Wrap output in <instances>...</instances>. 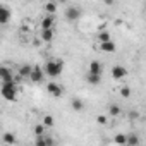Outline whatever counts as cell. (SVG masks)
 I'll return each mask as SVG.
<instances>
[{
  "instance_id": "18",
  "label": "cell",
  "mask_w": 146,
  "mask_h": 146,
  "mask_svg": "<svg viewBox=\"0 0 146 146\" xmlns=\"http://www.w3.org/2000/svg\"><path fill=\"white\" fill-rule=\"evenodd\" d=\"M53 36H55L53 29H43V31H41V40H43V41H52Z\"/></svg>"
},
{
  "instance_id": "24",
  "label": "cell",
  "mask_w": 146,
  "mask_h": 146,
  "mask_svg": "<svg viewBox=\"0 0 146 146\" xmlns=\"http://www.w3.org/2000/svg\"><path fill=\"white\" fill-rule=\"evenodd\" d=\"M35 136H45V125L43 124H36L35 125Z\"/></svg>"
},
{
  "instance_id": "26",
  "label": "cell",
  "mask_w": 146,
  "mask_h": 146,
  "mask_svg": "<svg viewBox=\"0 0 146 146\" xmlns=\"http://www.w3.org/2000/svg\"><path fill=\"white\" fill-rule=\"evenodd\" d=\"M96 124L105 125V124H107V117H105V115H98V117H96Z\"/></svg>"
},
{
  "instance_id": "8",
  "label": "cell",
  "mask_w": 146,
  "mask_h": 146,
  "mask_svg": "<svg viewBox=\"0 0 146 146\" xmlns=\"http://www.w3.org/2000/svg\"><path fill=\"white\" fill-rule=\"evenodd\" d=\"M11 19V9L5 5V4H0V24L5 26Z\"/></svg>"
},
{
  "instance_id": "11",
  "label": "cell",
  "mask_w": 146,
  "mask_h": 146,
  "mask_svg": "<svg viewBox=\"0 0 146 146\" xmlns=\"http://www.w3.org/2000/svg\"><path fill=\"white\" fill-rule=\"evenodd\" d=\"M31 72H33V65L24 64V65H21V67H19V78H26V79H29Z\"/></svg>"
},
{
  "instance_id": "21",
  "label": "cell",
  "mask_w": 146,
  "mask_h": 146,
  "mask_svg": "<svg viewBox=\"0 0 146 146\" xmlns=\"http://www.w3.org/2000/svg\"><path fill=\"white\" fill-rule=\"evenodd\" d=\"M41 124H43L45 127H53V125H55V119H53L52 115H45L43 120H41Z\"/></svg>"
},
{
  "instance_id": "7",
  "label": "cell",
  "mask_w": 146,
  "mask_h": 146,
  "mask_svg": "<svg viewBox=\"0 0 146 146\" xmlns=\"http://www.w3.org/2000/svg\"><path fill=\"white\" fill-rule=\"evenodd\" d=\"M0 78H2V84H9V83H14V76L12 72L9 70V67H0Z\"/></svg>"
},
{
  "instance_id": "25",
  "label": "cell",
  "mask_w": 146,
  "mask_h": 146,
  "mask_svg": "<svg viewBox=\"0 0 146 146\" xmlns=\"http://www.w3.org/2000/svg\"><path fill=\"white\" fill-rule=\"evenodd\" d=\"M120 95H122L124 98H129V96H131V88H129V86H122V88H120Z\"/></svg>"
},
{
  "instance_id": "4",
  "label": "cell",
  "mask_w": 146,
  "mask_h": 146,
  "mask_svg": "<svg viewBox=\"0 0 146 146\" xmlns=\"http://www.w3.org/2000/svg\"><path fill=\"white\" fill-rule=\"evenodd\" d=\"M46 91H48V95L53 96V98H60L62 93H64V90H62V86H60L58 83H48V84H46Z\"/></svg>"
},
{
  "instance_id": "16",
  "label": "cell",
  "mask_w": 146,
  "mask_h": 146,
  "mask_svg": "<svg viewBox=\"0 0 146 146\" xmlns=\"http://www.w3.org/2000/svg\"><path fill=\"white\" fill-rule=\"evenodd\" d=\"M113 141H115L117 144H120V146H127V134L119 132V134H115V136H113Z\"/></svg>"
},
{
  "instance_id": "9",
  "label": "cell",
  "mask_w": 146,
  "mask_h": 146,
  "mask_svg": "<svg viewBox=\"0 0 146 146\" xmlns=\"http://www.w3.org/2000/svg\"><path fill=\"white\" fill-rule=\"evenodd\" d=\"M102 72H103V65H102V62H98V60H91V62H90V67H88V74L102 76Z\"/></svg>"
},
{
  "instance_id": "17",
  "label": "cell",
  "mask_w": 146,
  "mask_h": 146,
  "mask_svg": "<svg viewBox=\"0 0 146 146\" xmlns=\"http://www.w3.org/2000/svg\"><path fill=\"white\" fill-rule=\"evenodd\" d=\"M86 81H88L90 84H93V86H98V84L102 83V76H96V74H88V76H86Z\"/></svg>"
},
{
  "instance_id": "6",
  "label": "cell",
  "mask_w": 146,
  "mask_h": 146,
  "mask_svg": "<svg viewBox=\"0 0 146 146\" xmlns=\"http://www.w3.org/2000/svg\"><path fill=\"white\" fill-rule=\"evenodd\" d=\"M81 9L79 7H67L65 9V19L67 21H78L81 17Z\"/></svg>"
},
{
  "instance_id": "2",
  "label": "cell",
  "mask_w": 146,
  "mask_h": 146,
  "mask_svg": "<svg viewBox=\"0 0 146 146\" xmlns=\"http://www.w3.org/2000/svg\"><path fill=\"white\" fill-rule=\"evenodd\" d=\"M2 96L7 102H14L17 98V86L16 83H9V84H2Z\"/></svg>"
},
{
  "instance_id": "3",
  "label": "cell",
  "mask_w": 146,
  "mask_h": 146,
  "mask_svg": "<svg viewBox=\"0 0 146 146\" xmlns=\"http://www.w3.org/2000/svg\"><path fill=\"white\" fill-rule=\"evenodd\" d=\"M43 78H45V70L40 65H33V72H31V76H29V81L31 83H41Z\"/></svg>"
},
{
  "instance_id": "23",
  "label": "cell",
  "mask_w": 146,
  "mask_h": 146,
  "mask_svg": "<svg viewBox=\"0 0 146 146\" xmlns=\"http://www.w3.org/2000/svg\"><path fill=\"white\" fill-rule=\"evenodd\" d=\"M35 146H48L46 136H38V137H35Z\"/></svg>"
},
{
  "instance_id": "19",
  "label": "cell",
  "mask_w": 146,
  "mask_h": 146,
  "mask_svg": "<svg viewBox=\"0 0 146 146\" xmlns=\"http://www.w3.org/2000/svg\"><path fill=\"white\" fill-rule=\"evenodd\" d=\"M137 144H139V137H137V134H134V132L127 134V146H137Z\"/></svg>"
},
{
  "instance_id": "14",
  "label": "cell",
  "mask_w": 146,
  "mask_h": 146,
  "mask_svg": "<svg viewBox=\"0 0 146 146\" xmlns=\"http://www.w3.org/2000/svg\"><path fill=\"white\" fill-rule=\"evenodd\" d=\"M72 110L74 112H83L84 110V102L81 100V98H72Z\"/></svg>"
},
{
  "instance_id": "5",
  "label": "cell",
  "mask_w": 146,
  "mask_h": 146,
  "mask_svg": "<svg viewBox=\"0 0 146 146\" xmlns=\"http://www.w3.org/2000/svg\"><path fill=\"white\" fill-rule=\"evenodd\" d=\"M127 76V69L124 67V65H113L112 67V78L115 79V81H120V79H124Z\"/></svg>"
},
{
  "instance_id": "1",
  "label": "cell",
  "mask_w": 146,
  "mask_h": 146,
  "mask_svg": "<svg viewBox=\"0 0 146 146\" xmlns=\"http://www.w3.org/2000/svg\"><path fill=\"white\" fill-rule=\"evenodd\" d=\"M43 70H45V74L48 78H58L62 74V70H64V62L62 60H48L45 65H43Z\"/></svg>"
},
{
  "instance_id": "13",
  "label": "cell",
  "mask_w": 146,
  "mask_h": 146,
  "mask_svg": "<svg viewBox=\"0 0 146 146\" xmlns=\"http://www.w3.org/2000/svg\"><path fill=\"white\" fill-rule=\"evenodd\" d=\"M115 41H107V43H102L100 45V50L102 52H105V53H113L115 52Z\"/></svg>"
},
{
  "instance_id": "12",
  "label": "cell",
  "mask_w": 146,
  "mask_h": 146,
  "mask_svg": "<svg viewBox=\"0 0 146 146\" xmlns=\"http://www.w3.org/2000/svg\"><path fill=\"white\" fill-rule=\"evenodd\" d=\"M96 41L102 45V43H107V41H112V36H110V33L108 31H98V35H96Z\"/></svg>"
},
{
  "instance_id": "15",
  "label": "cell",
  "mask_w": 146,
  "mask_h": 146,
  "mask_svg": "<svg viewBox=\"0 0 146 146\" xmlns=\"http://www.w3.org/2000/svg\"><path fill=\"white\" fill-rule=\"evenodd\" d=\"M43 9H45L46 16H53L57 12V4L55 2H46V4H43Z\"/></svg>"
},
{
  "instance_id": "20",
  "label": "cell",
  "mask_w": 146,
  "mask_h": 146,
  "mask_svg": "<svg viewBox=\"0 0 146 146\" xmlns=\"http://www.w3.org/2000/svg\"><path fill=\"white\" fill-rule=\"evenodd\" d=\"M108 112H110V115H112V117H117V115H120L122 108H120L117 103H112V105L108 107Z\"/></svg>"
},
{
  "instance_id": "22",
  "label": "cell",
  "mask_w": 146,
  "mask_h": 146,
  "mask_svg": "<svg viewBox=\"0 0 146 146\" xmlns=\"http://www.w3.org/2000/svg\"><path fill=\"white\" fill-rule=\"evenodd\" d=\"M2 139H4L5 144H14V143H16V136H14L12 132H4V137H2Z\"/></svg>"
},
{
  "instance_id": "10",
  "label": "cell",
  "mask_w": 146,
  "mask_h": 146,
  "mask_svg": "<svg viewBox=\"0 0 146 146\" xmlns=\"http://www.w3.org/2000/svg\"><path fill=\"white\" fill-rule=\"evenodd\" d=\"M53 24H55V16H45L41 19V31L43 29H53Z\"/></svg>"
}]
</instances>
